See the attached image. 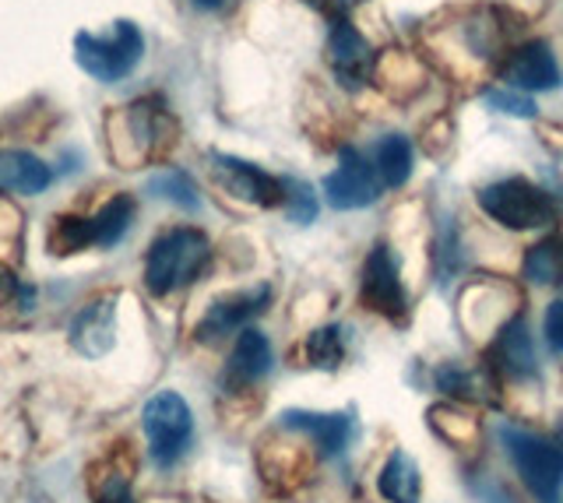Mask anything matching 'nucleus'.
<instances>
[{"mask_svg": "<svg viewBox=\"0 0 563 503\" xmlns=\"http://www.w3.org/2000/svg\"><path fill=\"white\" fill-rule=\"evenodd\" d=\"M211 257V243L201 230L194 225H176V230L163 233L145 257V286L155 297H169V292L190 286L205 271Z\"/></svg>", "mask_w": 563, "mask_h": 503, "instance_id": "f257e3e1", "label": "nucleus"}, {"mask_svg": "<svg viewBox=\"0 0 563 503\" xmlns=\"http://www.w3.org/2000/svg\"><path fill=\"white\" fill-rule=\"evenodd\" d=\"M500 440L528 493L539 503H563V450L518 426H500Z\"/></svg>", "mask_w": 563, "mask_h": 503, "instance_id": "f03ea898", "label": "nucleus"}, {"mask_svg": "<svg viewBox=\"0 0 563 503\" xmlns=\"http://www.w3.org/2000/svg\"><path fill=\"white\" fill-rule=\"evenodd\" d=\"M75 54L85 75L99 81H120L145 54V36L134 22H117L110 32H81L75 40Z\"/></svg>", "mask_w": 563, "mask_h": 503, "instance_id": "7ed1b4c3", "label": "nucleus"}, {"mask_svg": "<svg viewBox=\"0 0 563 503\" xmlns=\"http://www.w3.org/2000/svg\"><path fill=\"white\" fill-rule=\"evenodd\" d=\"M483 212L500 222L504 230H542V225L556 222V204L542 187L528 183L521 177L497 180L479 190Z\"/></svg>", "mask_w": 563, "mask_h": 503, "instance_id": "20e7f679", "label": "nucleus"}, {"mask_svg": "<svg viewBox=\"0 0 563 503\" xmlns=\"http://www.w3.org/2000/svg\"><path fill=\"white\" fill-rule=\"evenodd\" d=\"M141 426H145L152 461L163 468L180 461L194 437L190 409L176 391H158L155 398H148L145 412H141Z\"/></svg>", "mask_w": 563, "mask_h": 503, "instance_id": "39448f33", "label": "nucleus"}, {"mask_svg": "<svg viewBox=\"0 0 563 503\" xmlns=\"http://www.w3.org/2000/svg\"><path fill=\"white\" fill-rule=\"evenodd\" d=\"M380 177L374 159H366L360 148H342V163L334 172L324 177V198L339 212H356V208H369L380 198Z\"/></svg>", "mask_w": 563, "mask_h": 503, "instance_id": "423d86ee", "label": "nucleus"}, {"mask_svg": "<svg viewBox=\"0 0 563 503\" xmlns=\"http://www.w3.org/2000/svg\"><path fill=\"white\" fill-rule=\"evenodd\" d=\"M117 127L123 142L134 148V159H155L173 145V116L163 99H137L123 107Z\"/></svg>", "mask_w": 563, "mask_h": 503, "instance_id": "0eeeda50", "label": "nucleus"}, {"mask_svg": "<svg viewBox=\"0 0 563 503\" xmlns=\"http://www.w3.org/2000/svg\"><path fill=\"white\" fill-rule=\"evenodd\" d=\"M328 60L331 71L339 78L342 89L356 92L363 85L374 78V46H369L360 29L352 25L349 19H334L331 22V36H328Z\"/></svg>", "mask_w": 563, "mask_h": 503, "instance_id": "6e6552de", "label": "nucleus"}, {"mask_svg": "<svg viewBox=\"0 0 563 503\" xmlns=\"http://www.w3.org/2000/svg\"><path fill=\"white\" fill-rule=\"evenodd\" d=\"M211 172H216V180L229 190V194L246 201V204L275 208V204H282V198H286V190H282V180L278 177L264 172L254 163L233 159V155L211 152Z\"/></svg>", "mask_w": 563, "mask_h": 503, "instance_id": "1a4fd4ad", "label": "nucleus"}, {"mask_svg": "<svg viewBox=\"0 0 563 503\" xmlns=\"http://www.w3.org/2000/svg\"><path fill=\"white\" fill-rule=\"evenodd\" d=\"M272 303V289L268 286H254L243 292H229V297H219L216 303L208 306V314L198 324V338L201 342H216L225 338L233 332H246L257 314H264Z\"/></svg>", "mask_w": 563, "mask_h": 503, "instance_id": "9d476101", "label": "nucleus"}, {"mask_svg": "<svg viewBox=\"0 0 563 503\" xmlns=\"http://www.w3.org/2000/svg\"><path fill=\"white\" fill-rule=\"evenodd\" d=\"M363 306L377 310V314L391 317V321H401L405 306H409L405 303L401 279H398V265L384 243H377V247L369 250L366 265H363Z\"/></svg>", "mask_w": 563, "mask_h": 503, "instance_id": "9b49d317", "label": "nucleus"}, {"mask_svg": "<svg viewBox=\"0 0 563 503\" xmlns=\"http://www.w3.org/2000/svg\"><path fill=\"white\" fill-rule=\"evenodd\" d=\"M504 81L510 89H525V92H553L560 85V64L550 43L532 40L518 46L504 64Z\"/></svg>", "mask_w": 563, "mask_h": 503, "instance_id": "f8f14e48", "label": "nucleus"}, {"mask_svg": "<svg viewBox=\"0 0 563 503\" xmlns=\"http://www.w3.org/2000/svg\"><path fill=\"white\" fill-rule=\"evenodd\" d=\"M268 370H272V342L264 338L257 327H246V332H240V338L233 345V356H229L225 370H222V388L229 394L246 391V388H254Z\"/></svg>", "mask_w": 563, "mask_h": 503, "instance_id": "ddd939ff", "label": "nucleus"}, {"mask_svg": "<svg viewBox=\"0 0 563 503\" xmlns=\"http://www.w3.org/2000/svg\"><path fill=\"white\" fill-rule=\"evenodd\" d=\"M117 342V300L102 297L96 303H88L81 314L70 324V345L85 359H102L113 349Z\"/></svg>", "mask_w": 563, "mask_h": 503, "instance_id": "4468645a", "label": "nucleus"}, {"mask_svg": "<svg viewBox=\"0 0 563 503\" xmlns=\"http://www.w3.org/2000/svg\"><path fill=\"white\" fill-rule=\"evenodd\" d=\"M489 367L507 373L510 380L536 377V349H532V335H528L525 317H515L500 327V335L489 349Z\"/></svg>", "mask_w": 563, "mask_h": 503, "instance_id": "2eb2a0df", "label": "nucleus"}, {"mask_svg": "<svg viewBox=\"0 0 563 503\" xmlns=\"http://www.w3.org/2000/svg\"><path fill=\"white\" fill-rule=\"evenodd\" d=\"M282 426L307 433V437L317 440V447H321L324 455H339L352 437V415H345V412H299V409H292V412L282 415Z\"/></svg>", "mask_w": 563, "mask_h": 503, "instance_id": "dca6fc26", "label": "nucleus"}, {"mask_svg": "<svg viewBox=\"0 0 563 503\" xmlns=\"http://www.w3.org/2000/svg\"><path fill=\"white\" fill-rule=\"evenodd\" d=\"M53 172L29 152H0V190L11 194H43Z\"/></svg>", "mask_w": 563, "mask_h": 503, "instance_id": "f3484780", "label": "nucleus"}, {"mask_svg": "<svg viewBox=\"0 0 563 503\" xmlns=\"http://www.w3.org/2000/svg\"><path fill=\"white\" fill-rule=\"evenodd\" d=\"M377 490L391 503H419V468L405 450H391V458L384 461Z\"/></svg>", "mask_w": 563, "mask_h": 503, "instance_id": "a211bd4d", "label": "nucleus"}, {"mask_svg": "<svg viewBox=\"0 0 563 503\" xmlns=\"http://www.w3.org/2000/svg\"><path fill=\"white\" fill-rule=\"evenodd\" d=\"M374 166L384 187H401L412 177V145L401 134H384L374 145Z\"/></svg>", "mask_w": 563, "mask_h": 503, "instance_id": "6ab92c4d", "label": "nucleus"}, {"mask_svg": "<svg viewBox=\"0 0 563 503\" xmlns=\"http://www.w3.org/2000/svg\"><path fill=\"white\" fill-rule=\"evenodd\" d=\"M88 219H92V247H113L134 222V198L120 194L113 201H106L99 212Z\"/></svg>", "mask_w": 563, "mask_h": 503, "instance_id": "aec40b11", "label": "nucleus"}, {"mask_svg": "<svg viewBox=\"0 0 563 503\" xmlns=\"http://www.w3.org/2000/svg\"><path fill=\"white\" fill-rule=\"evenodd\" d=\"M525 279L536 286H563V236H545L528 250Z\"/></svg>", "mask_w": 563, "mask_h": 503, "instance_id": "412c9836", "label": "nucleus"}, {"mask_svg": "<svg viewBox=\"0 0 563 503\" xmlns=\"http://www.w3.org/2000/svg\"><path fill=\"white\" fill-rule=\"evenodd\" d=\"M307 359L313 367H324V370H334L339 362L345 359V342H342V327H317L307 338Z\"/></svg>", "mask_w": 563, "mask_h": 503, "instance_id": "4be33fe9", "label": "nucleus"}, {"mask_svg": "<svg viewBox=\"0 0 563 503\" xmlns=\"http://www.w3.org/2000/svg\"><path fill=\"white\" fill-rule=\"evenodd\" d=\"M148 187H152V194H158V198L173 201L176 208H187V212H194V208L201 204V198H198V187H194V180L187 177L184 169L158 172V177H155Z\"/></svg>", "mask_w": 563, "mask_h": 503, "instance_id": "5701e85b", "label": "nucleus"}, {"mask_svg": "<svg viewBox=\"0 0 563 503\" xmlns=\"http://www.w3.org/2000/svg\"><path fill=\"white\" fill-rule=\"evenodd\" d=\"M85 247H92V219H57L49 233V250L53 254H78Z\"/></svg>", "mask_w": 563, "mask_h": 503, "instance_id": "b1692460", "label": "nucleus"}, {"mask_svg": "<svg viewBox=\"0 0 563 503\" xmlns=\"http://www.w3.org/2000/svg\"><path fill=\"white\" fill-rule=\"evenodd\" d=\"M437 388L444 394H457V398H475V402H483V373H468L462 367H440L437 370Z\"/></svg>", "mask_w": 563, "mask_h": 503, "instance_id": "393cba45", "label": "nucleus"}, {"mask_svg": "<svg viewBox=\"0 0 563 503\" xmlns=\"http://www.w3.org/2000/svg\"><path fill=\"white\" fill-rule=\"evenodd\" d=\"M282 190H286V198H282V204H286V212L292 222L299 225H307L317 219V194H313V187H307L303 180H282Z\"/></svg>", "mask_w": 563, "mask_h": 503, "instance_id": "a878e982", "label": "nucleus"}, {"mask_svg": "<svg viewBox=\"0 0 563 503\" xmlns=\"http://www.w3.org/2000/svg\"><path fill=\"white\" fill-rule=\"evenodd\" d=\"M483 99L489 102L493 110H500L507 116H521V120L536 116V102L528 99V96H521V92H515V89H489Z\"/></svg>", "mask_w": 563, "mask_h": 503, "instance_id": "bb28decb", "label": "nucleus"}, {"mask_svg": "<svg viewBox=\"0 0 563 503\" xmlns=\"http://www.w3.org/2000/svg\"><path fill=\"white\" fill-rule=\"evenodd\" d=\"M545 342H550V349L563 353V300L550 303V310H545Z\"/></svg>", "mask_w": 563, "mask_h": 503, "instance_id": "cd10ccee", "label": "nucleus"}, {"mask_svg": "<svg viewBox=\"0 0 563 503\" xmlns=\"http://www.w3.org/2000/svg\"><path fill=\"white\" fill-rule=\"evenodd\" d=\"M190 4H194V8H201V11H219V8L225 4V0H190Z\"/></svg>", "mask_w": 563, "mask_h": 503, "instance_id": "c85d7f7f", "label": "nucleus"}, {"mask_svg": "<svg viewBox=\"0 0 563 503\" xmlns=\"http://www.w3.org/2000/svg\"><path fill=\"white\" fill-rule=\"evenodd\" d=\"M310 8H324V0H307Z\"/></svg>", "mask_w": 563, "mask_h": 503, "instance_id": "c756f323", "label": "nucleus"}, {"mask_svg": "<svg viewBox=\"0 0 563 503\" xmlns=\"http://www.w3.org/2000/svg\"><path fill=\"white\" fill-rule=\"evenodd\" d=\"M117 503H134V500H131V496H123V500H117Z\"/></svg>", "mask_w": 563, "mask_h": 503, "instance_id": "7c9ffc66", "label": "nucleus"}, {"mask_svg": "<svg viewBox=\"0 0 563 503\" xmlns=\"http://www.w3.org/2000/svg\"><path fill=\"white\" fill-rule=\"evenodd\" d=\"M560 450H563V426H560Z\"/></svg>", "mask_w": 563, "mask_h": 503, "instance_id": "2f4dec72", "label": "nucleus"}]
</instances>
